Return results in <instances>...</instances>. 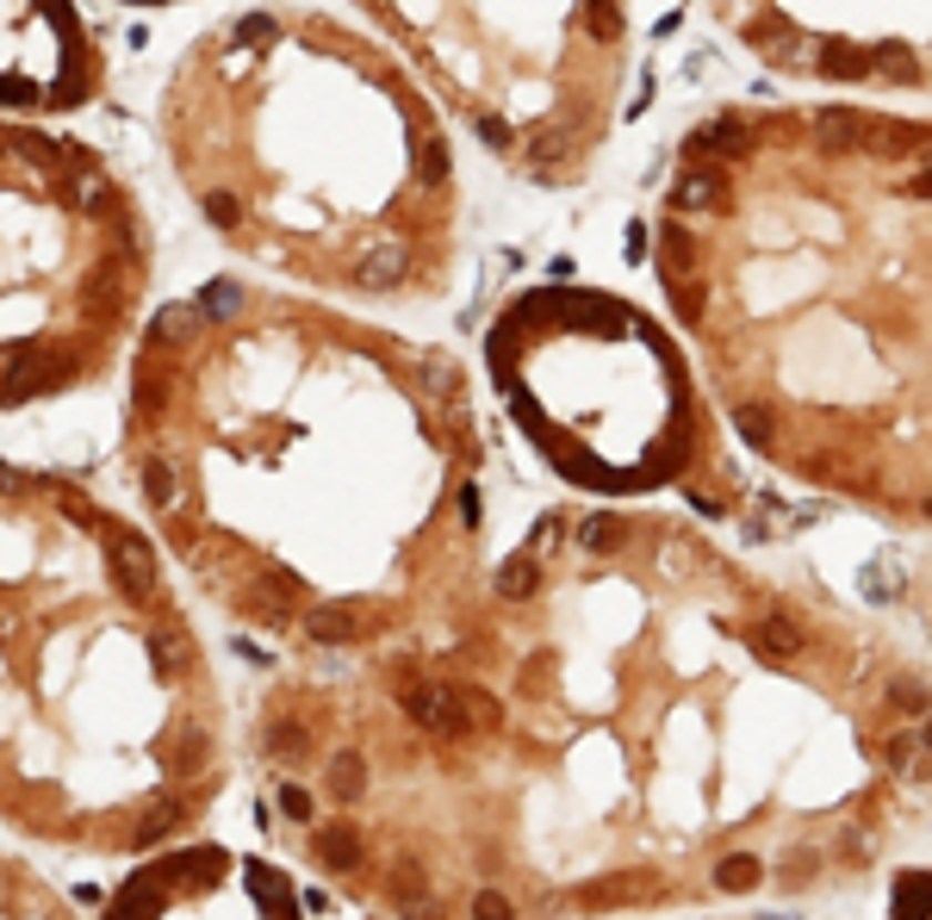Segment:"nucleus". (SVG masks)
I'll use <instances>...</instances> for the list:
<instances>
[{"mask_svg":"<svg viewBox=\"0 0 932 920\" xmlns=\"http://www.w3.org/2000/svg\"><path fill=\"white\" fill-rule=\"evenodd\" d=\"M255 765L392 920L796 902L932 803V678L672 510L553 504L442 622L268 691Z\"/></svg>","mask_w":932,"mask_h":920,"instance_id":"1","label":"nucleus"},{"mask_svg":"<svg viewBox=\"0 0 932 920\" xmlns=\"http://www.w3.org/2000/svg\"><path fill=\"white\" fill-rule=\"evenodd\" d=\"M137 510L231 622L373 653L485 585V411L467 361L293 286L156 305L119 411Z\"/></svg>","mask_w":932,"mask_h":920,"instance_id":"2","label":"nucleus"},{"mask_svg":"<svg viewBox=\"0 0 932 920\" xmlns=\"http://www.w3.org/2000/svg\"><path fill=\"white\" fill-rule=\"evenodd\" d=\"M647 274L746 454L932 535V112L802 94L690 119Z\"/></svg>","mask_w":932,"mask_h":920,"instance_id":"3","label":"nucleus"},{"mask_svg":"<svg viewBox=\"0 0 932 920\" xmlns=\"http://www.w3.org/2000/svg\"><path fill=\"white\" fill-rule=\"evenodd\" d=\"M156 150L218 249L336 305H436L467 255L442 100L348 19L249 0L174 50Z\"/></svg>","mask_w":932,"mask_h":920,"instance_id":"4","label":"nucleus"},{"mask_svg":"<svg viewBox=\"0 0 932 920\" xmlns=\"http://www.w3.org/2000/svg\"><path fill=\"white\" fill-rule=\"evenodd\" d=\"M162 541L75 473L7 460V821L143 858L231 784L206 641Z\"/></svg>","mask_w":932,"mask_h":920,"instance_id":"5","label":"nucleus"},{"mask_svg":"<svg viewBox=\"0 0 932 920\" xmlns=\"http://www.w3.org/2000/svg\"><path fill=\"white\" fill-rule=\"evenodd\" d=\"M479 374L547 473L591 498L740 504L721 405L678 324L597 280H522L479 330Z\"/></svg>","mask_w":932,"mask_h":920,"instance_id":"6","label":"nucleus"},{"mask_svg":"<svg viewBox=\"0 0 932 920\" xmlns=\"http://www.w3.org/2000/svg\"><path fill=\"white\" fill-rule=\"evenodd\" d=\"M156 224L137 181L63 125L0 119V405L94 392L150 330Z\"/></svg>","mask_w":932,"mask_h":920,"instance_id":"7","label":"nucleus"},{"mask_svg":"<svg viewBox=\"0 0 932 920\" xmlns=\"http://www.w3.org/2000/svg\"><path fill=\"white\" fill-rule=\"evenodd\" d=\"M510 181L585 187L641 75L634 0H355Z\"/></svg>","mask_w":932,"mask_h":920,"instance_id":"8","label":"nucleus"},{"mask_svg":"<svg viewBox=\"0 0 932 920\" xmlns=\"http://www.w3.org/2000/svg\"><path fill=\"white\" fill-rule=\"evenodd\" d=\"M715 38L808 100H926L932 0H690Z\"/></svg>","mask_w":932,"mask_h":920,"instance_id":"9","label":"nucleus"},{"mask_svg":"<svg viewBox=\"0 0 932 920\" xmlns=\"http://www.w3.org/2000/svg\"><path fill=\"white\" fill-rule=\"evenodd\" d=\"M106 94V38L81 0H0V106L57 125Z\"/></svg>","mask_w":932,"mask_h":920,"instance_id":"10","label":"nucleus"},{"mask_svg":"<svg viewBox=\"0 0 932 920\" xmlns=\"http://www.w3.org/2000/svg\"><path fill=\"white\" fill-rule=\"evenodd\" d=\"M100 920H305V908L274 865L218 840H193L162 846L125 871Z\"/></svg>","mask_w":932,"mask_h":920,"instance_id":"11","label":"nucleus"},{"mask_svg":"<svg viewBox=\"0 0 932 920\" xmlns=\"http://www.w3.org/2000/svg\"><path fill=\"white\" fill-rule=\"evenodd\" d=\"M7 920H75V908H69L25 858H13V865H7Z\"/></svg>","mask_w":932,"mask_h":920,"instance_id":"12","label":"nucleus"},{"mask_svg":"<svg viewBox=\"0 0 932 920\" xmlns=\"http://www.w3.org/2000/svg\"><path fill=\"white\" fill-rule=\"evenodd\" d=\"M889 920H932V865H908L889 889Z\"/></svg>","mask_w":932,"mask_h":920,"instance_id":"13","label":"nucleus"},{"mask_svg":"<svg viewBox=\"0 0 932 920\" xmlns=\"http://www.w3.org/2000/svg\"><path fill=\"white\" fill-rule=\"evenodd\" d=\"M119 7H137V13H162V7H187V0H119Z\"/></svg>","mask_w":932,"mask_h":920,"instance_id":"14","label":"nucleus"},{"mask_svg":"<svg viewBox=\"0 0 932 920\" xmlns=\"http://www.w3.org/2000/svg\"><path fill=\"white\" fill-rule=\"evenodd\" d=\"M721 920H790V914H721Z\"/></svg>","mask_w":932,"mask_h":920,"instance_id":"15","label":"nucleus"}]
</instances>
